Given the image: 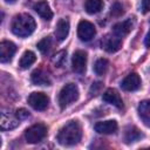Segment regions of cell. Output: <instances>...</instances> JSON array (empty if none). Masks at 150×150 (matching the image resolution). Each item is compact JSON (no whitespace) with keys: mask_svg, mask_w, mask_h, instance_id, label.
I'll return each instance as SVG.
<instances>
[{"mask_svg":"<svg viewBox=\"0 0 150 150\" xmlns=\"http://www.w3.org/2000/svg\"><path fill=\"white\" fill-rule=\"evenodd\" d=\"M81 137H82L81 125L79 124L77 121H70L60 129L56 138L61 145L69 146V145L77 144Z\"/></svg>","mask_w":150,"mask_h":150,"instance_id":"6da1fadb","label":"cell"},{"mask_svg":"<svg viewBox=\"0 0 150 150\" xmlns=\"http://www.w3.org/2000/svg\"><path fill=\"white\" fill-rule=\"evenodd\" d=\"M35 20L29 14H18L13 18L11 29L13 34L20 38H26L35 30Z\"/></svg>","mask_w":150,"mask_h":150,"instance_id":"7a4b0ae2","label":"cell"},{"mask_svg":"<svg viewBox=\"0 0 150 150\" xmlns=\"http://www.w3.org/2000/svg\"><path fill=\"white\" fill-rule=\"evenodd\" d=\"M79 98V88L75 83H68L66 84L60 94H59V103L61 108H66L70 103L75 102Z\"/></svg>","mask_w":150,"mask_h":150,"instance_id":"3957f363","label":"cell"},{"mask_svg":"<svg viewBox=\"0 0 150 150\" xmlns=\"http://www.w3.org/2000/svg\"><path fill=\"white\" fill-rule=\"evenodd\" d=\"M46 135H47V127L42 123L34 124V125L29 127L28 129H26V131H25L26 141L32 144L41 142L46 137Z\"/></svg>","mask_w":150,"mask_h":150,"instance_id":"277c9868","label":"cell"},{"mask_svg":"<svg viewBox=\"0 0 150 150\" xmlns=\"http://www.w3.org/2000/svg\"><path fill=\"white\" fill-rule=\"evenodd\" d=\"M96 34V29L95 26L87 21V20H81L77 25V36L81 41H90Z\"/></svg>","mask_w":150,"mask_h":150,"instance_id":"5b68a950","label":"cell"},{"mask_svg":"<svg viewBox=\"0 0 150 150\" xmlns=\"http://www.w3.org/2000/svg\"><path fill=\"white\" fill-rule=\"evenodd\" d=\"M27 101H28V104L35 110H45L49 104V97L46 94L39 93V91L32 93L28 96Z\"/></svg>","mask_w":150,"mask_h":150,"instance_id":"8992f818","label":"cell"},{"mask_svg":"<svg viewBox=\"0 0 150 150\" xmlns=\"http://www.w3.org/2000/svg\"><path fill=\"white\" fill-rule=\"evenodd\" d=\"M101 46H102V48L105 52H108V53H115V52L120 50V48L122 47V38L117 36L114 33L107 34L102 39Z\"/></svg>","mask_w":150,"mask_h":150,"instance_id":"52a82bcc","label":"cell"},{"mask_svg":"<svg viewBox=\"0 0 150 150\" xmlns=\"http://www.w3.org/2000/svg\"><path fill=\"white\" fill-rule=\"evenodd\" d=\"M73 70L77 74H83L87 67V53L84 50H76L71 57Z\"/></svg>","mask_w":150,"mask_h":150,"instance_id":"ba28073f","label":"cell"},{"mask_svg":"<svg viewBox=\"0 0 150 150\" xmlns=\"http://www.w3.org/2000/svg\"><path fill=\"white\" fill-rule=\"evenodd\" d=\"M141 87V77L136 73L127 75L121 82V88L125 91H135Z\"/></svg>","mask_w":150,"mask_h":150,"instance_id":"9c48e42d","label":"cell"},{"mask_svg":"<svg viewBox=\"0 0 150 150\" xmlns=\"http://www.w3.org/2000/svg\"><path fill=\"white\" fill-rule=\"evenodd\" d=\"M16 50V47L11 41H1L0 43V61L2 63L9 62Z\"/></svg>","mask_w":150,"mask_h":150,"instance_id":"30bf717a","label":"cell"},{"mask_svg":"<svg viewBox=\"0 0 150 150\" xmlns=\"http://www.w3.org/2000/svg\"><path fill=\"white\" fill-rule=\"evenodd\" d=\"M19 118L16 117V115L9 114L7 111H2L1 112V120H0V127L2 130H9V129H14L19 125Z\"/></svg>","mask_w":150,"mask_h":150,"instance_id":"8fae6325","label":"cell"},{"mask_svg":"<svg viewBox=\"0 0 150 150\" xmlns=\"http://www.w3.org/2000/svg\"><path fill=\"white\" fill-rule=\"evenodd\" d=\"M132 27H134V19L130 18V19H127V20H124L122 22L116 23L112 27V33L116 34L120 38H123V36H125V35H128L130 33Z\"/></svg>","mask_w":150,"mask_h":150,"instance_id":"7c38bea8","label":"cell"},{"mask_svg":"<svg viewBox=\"0 0 150 150\" xmlns=\"http://www.w3.org/2000/svg\"><path fill=\"white\" fill-rule=\"evenodd\" d=\"M102 98H103L104 102H107L109 104H112L118 109H121L123 107V101H122L120 94L117 93V90H115V89H111V88L107 89L104 91Z\"/></svg>","mask_w":150,"mask_h":150,"instance_id":"4fadbf2b","label":"cell"},{"mask_svg":"<svg viewBox=\"0 0 150 150\" xmlns=\"http://www.w3.org/2000/svg\"><path fill=\"white\" fill-rule=\"evenodd\" d=\"M30 80H32L33 84H35V86H50V83H52L49 75L42 69L34 70L30 75Z\"/></svg>","mask_w":150,"mask_h":150,"instance_id":"5bb4252c","label":"cell"},{"mask_svg":"<svg viewBox=\"0 0 150 150\" xmlns=\"http://www.w3.org/2000/svg\"><path fill=\"white\" fill-rule=\"evenodd\" d=\"M95 130L98 134H112L117 130V122L114 120L109 121H103V122H97L95 124Z\"/></svg>","mask_w":150,"mask_h":150,"instance_id":"9a60e30c","label":"cell"},{"mask_svg":"<svg viewBox=\"0 0 150 150\" xmlns=\"http://www.w3.org/2000/svg\"><path fill=\"white\" fill-rule=\"evenodd\" d=\"M34 11L45 20H50L53 18V12L46 0H40L34 5Z\"/></svg>","mask_w":150,"mask_h":150,"instance_id":"2e32d148","label":"cell"},{"mask_svg":"<svg viewBox=\"0 0 150 150\" xmlns=\"http://www.w3.org/2000/svg\"><path fill=\"white\" fill-rule=\"evenodd\" d=\"M69 33V21L68 19H60L56 23L55 28V36L59 41H63Z\"/></svg>","mask_w":150,"mask_h":150,"instance_id":"e0dca14e","label":"cell"},{"mask_svg":"<svg viewBox=\"0 0 150 150\" xmlns=\"http://www.w3.org/2000/svg\"><path fill=\"white\" fill-rule=\"evenodd\" d=\"M138 115L142 122L150 128V100H144L138 104Z\"/></svg>","mask_w":150,"mask_h":150,"instance_id":"ac0fdd59","label":"cell"},{"mask_svg":"<svg viewBox=\"0 0 150 150\" xmlns=\"http://www.w3.org/2000/svg\"><path fill=\"white\" fill-rule=\"evenodd\" d=\"M142 132L134 125H130L125 129L124 131V141L127 143H132V142H136L138 141L141 137H142Z\"/></svg>","mask_w":150,"mask_h":150,"instance_id":"d6986e66","label":"cell"},{"mask_svg":"<svg viewBox=\"0 0 150 150\" xmlns=\"http://www.w3.org/2000/svg\"><path fill=\"white\" fill-rule=\"evenodd\" d=\"M35 60H36L35 54H34L32 50H26V52L22 54V56H21V59H20V61H19V66H20V68H22V69H27V68H29V67L35 62Z\"/></svg>","mask_w":150,"mask_h":150,"instance_id":"ffe728a7","label":"cell"},{"mask_svg":"<svg viewBox=\"0 0 150 150\" xmlns=\"http://www.w3.org/2000/svg\"><path fill=\"white\" fill-rule=\"evenodd\" d=\"M103 7L102 0H86L84 2V9L88 14H96L98 13Z\"/></svg>","mask_w":150,"mask_h":150,"instance_id":"44dd1931","label":"cell"},{"mask_svg":"<svg viewBox=\"0 0 150 150\" xmlns=\"http://www.w3.org/2000/svg\"><path fill=\"white\" fill-rule=\"evenodd\" d=\"M108 67L109 62L107 59H98L94 64V71L96 73V75H103L108 70Z\"/></svg>","mask_w":150,"mask_h":150,"instance_id":"7402d4cb","label":"cell"},{"mask_svg":"<svg viewBox=\"0 0 150 150\" xmlns=\"http://www.w3.org/2000/svg\"><path fill=\"white\" fill-rule=\"evenodd\" d=\"M52 48V39L49 36L43 38L42 40H40L38 42V49L42 53V54H47Z\"/></svg>","mask_w":150,"mask_h":150,"instance_id":"603a6c76","label":"cell"},{"mask_svg":"<svg viewBox=\"0 0 150 150\" xmlns=\"http://www.w3.org/2000/svg\"><path fill=\"white\" fill-rule=\"evenodd\" d=\"M66 57H67V52L66 50H60L59 53H56L53 56L52 62L54 63L55 67H62L66 62Z\"/></svg>","mask_w":150,"mask_h":150,"instance_id":"cb8c5ba5","label":"cell"},{"mask_svg":"<svg viewBox=\"0 0 150 150\" xmlns=\"http://www.w3.org/2000/svg\"><path fill=\"white\" fill-rule=\"evenodd\" d=\"M123 13H124V7H123V5H122L120 1H114V4H112L111 7H110V14H111L112 16H115V18H118V16H121Z\"/></svg>","mask_w":150,"mask_h":150,"instance_id":"d4e9b609","label":"cell"},{"mask_svg":"<svg viewBox=\"0 0 150 150\" xmlns=\"http://www.w3.org/2000/svg\"><path fill=\"white\" fill-rule=\"evenodd\" d=\"M15 115H16V117H18L19 120H26V118L29 117V111H28L27 109H25V108H21V109H19V110H16Z\"/></svg>","mask_w":150,"mask_h":150,"instance_id":"484cf974","label":"cell"},{"mask_svg":"<svg viewBox=\"0 0 150 150\" xmlns=\"http://www.w3.org/2000/svg\"><path fill=\"white\" fill-rule=\"evenodd\" d=\"M141 9H142L143 13H148V12H150V0H142Z\"/></svg>","mask_w":150,"mask_h":150,"instance_id":"4316f807","label":"cell"},{"mask_svg":"<svg viewBox=\"0 0 150 150\" xmlns=\"http://www.w3.org/2000/svg\"><path fill=\"white\" fill-rule=\"evenodd\" d=\"M144 43H145V46H146V47H150V30L148 32V34H146V36H145Z\"/></svg>","mask_w":150,"mask_h":150,"instance_id":"83f0119b","label":"cell"},{"mask_svg":"<svg viewBox=\"0 0 150 150\" xmlns=\"http://www.w3.org/2000/svg\"><path fill=\"white\" fill-rule=\"evenodd\" d=\"M6 2H9V4H13V2H15L16 0H5Z\"/></svg>","mask_w":150,"mask_h":150,"instance_id":"f1b7e54d","label":"cell"}]
</instances>
